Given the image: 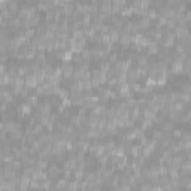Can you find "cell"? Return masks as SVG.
Instances as JSON below:
<instances>
[{
  "instance_id": "277c9868",
  "label": "cell",
  "mask_w": 191,
  "mask_h": 191,
  "mask_svg": "<svg viewBox=\"0 0 191 191\" xmlns=\"http://www.w3.org/2000/svg\"><path fill=\"white\" fill-rule=\"evenodd\" d=\"M173 136L175 137H181V131L179 130H173Z\"/></svg>"
},
{
  "instance_id": "7a4b0ae2",
  "label": "cell",
  "mask_w": 191,
  "mask_h": 191,
  "mask_svg": "<svg viewBox=\"0 0 191 191\" xmlns=\"http://www.w3.org/2000/svg\"><path fill=\"white\" fill-rule=\"evenodd\" d=\"M148 12H149V14H146V17H148V18H149V20H154V18H157V17H158V14H157V11H148Z\"/></svg>"
},
{
  "instance_id": "6da1fadb",
  "label": "cell",
  "mask_w": 191,
  "mask_h": 191,
  "mask_svg": "<svg viewBox=\"0 0 191 191\" xmlns=\"http://www.w3.org/2000/svg\"><path fill=\"white\" fill-rule=\"evenodd\" d=\"M32 111V105L30 103H26V105H21L20 108H18V112L21 115H26V114H29Z\"/></svg>"
},
{
  "instance_id": "3957f363",
  "label": "cell",
  "mask_w": 191,
  "mask_h": 191,
  "mask_svg": "<svg viewBox=\"0 0 191 191\" xmlns=\"http://www.w3.org/2000/svg\"><path fill=\"white\" fill-rule=\"evenodd\" d=\"M172 127H173V125H172L170 122H166V124L163 125V130H164V131H169V130H172Z\"/></svg>"
}]
</instances>
